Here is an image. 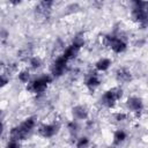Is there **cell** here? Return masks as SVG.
I'll list each match as a JSON object with an SVG mask.
<instances>
[{"label":"cell","mask_w":148,"mask_h":148,"mask_svg":"<svg viewBox=\"0 0 148 148\" xmlns=\"http://www.w3.org/2000/svg\"><path fill=\"white\" fill-rule=\"evenodd\" d=\"M123 96V90L118 87L112 88L108 91H105L101 98V102L106 108H113L117 103V101Z\"/></svg>","instance_id":"cell-1"},{"label":"cell","mask_w":148,"mask_h":148,"mask_svg":"<svg viewBox=\"0 0 148 148\" xmlns=\"http://www.w3.org/2000/svg\"><path fill=\"white\" fill-rule=\"evenodd\" d=\"M51 76L50 75H43V76H39L38 79L31 81L28 86V89L35 94H42L46 90L49 83L51 82Z\"/></svg>","instance_id":"cell-2"},{"label":"cell","mask_w":148,"mask_h":148,"mask_svg":"<svg viewBox=\"0 0 148 148\" xmlns=\"http://www.w3.org/2000/svg\"><path fill=\"white\" fill-rule=\"evenodd\" d=\"M104 44L106 46H109L116 53H123L127 47L126 43L121 38L116 37V36H105L104 37Z\"/></svg>","instance_id":"cell-3"},{"label":"cell","mask_w":148,"mask_h":148,"mask_svg":"<svg viewBox=\"0 0 148 148\" xmlns=\"http://www.w3.org/2000/svg\"><path fill=\"white\" fill-rule=\"evenodd\" d=\"M67 62H68V59H66L64 56H60L58 57L54 62L52 64V67H51V73L53 76H60L64 74V72L66 71V67H67Z\"/></svg>","instance_id":"cell-4"},{"label":"cell","mask_w":148,"mask_h":148,"mask_svg":"<svg viewBox=\"0 0 148 148\" xmlns=\"http://www.w3.org/2000/svg\"><path fill=\"white\" fill-rule=\"evenodd\" d=\"M59 131V125L57 124H47V125H42L38 130L39 134L44 138H52L56 135Z\"/></svg>","instance_id":"cell-5"},{"label":"cell","mask_w":148,"mask_h":148,"mask_svg":"<svg viewBox=\"0 0 148 148\" xmlns=\"http://www.w3.org/2000/svg\"><path fill=\"white\" fill-rule=\"evenodd\" d=\"M132 15H133V18L136 22H139L140 24L145 25L147 23V10H146V8L134 7L133 8V12H132Z\"/></svg>","instance_id":"cell-6"},{"label":"cell","mask_w":148,"mask_h":148,"mask_svg":"<svg viewBox=\"0 0 148 148\" xmlns=\"http://www.w3.org/2000/svg\"><path fill=\"white\" fill-rule=\"evenodd\" d=\"M127 106L130 110L134 111V112H140L143 109V103L142 99L136 97V96H132L127 99Z\"/></svg>","instance_id":"cell-7"},{"label":"cell","mask_w":148,"mask_h":148,"mask_svg":"<svg viewBox=\"0 0 148 148\" xmlns=\"http://www.w3.org/2000/svg\"><path fill=\"white\" fill-rule=\"evenodd\" d=\"M80 49H81V45H79V44H76V43L73 42V43L65 50V52L62 53V56H64L66 59H68V61H69L71 59H73V58L76 57V54L79 53Z\"/></svg>","instance_id":"cell-8"},{"label":"cell","mask_w":148,"mask_h":148,"mask_svg":"<svg viewBox=\"0 0 148 148\" xmlns=\"http://www.w3.org/2000/svg\"><path fill=\"white\" fill-rule=\"evenodd\" d=\"M18 127H20V130H21L25 135H28V134L32 131V128L35 127V118H34V117L27 118L23 123H21V124L18 125Z\"/></svg>","instance_id":"cell-9"},{"label":"cell","mask_w":148,"mask_h":148,"mask_svg":"<svg viewBox=\"0 0 148 148\" xmlns=\"http://www.w3.org/2000/svg\"><path fill=\"white\" fill-rule=\"evenodd\" d=\"M72 113H73V117L77 120H83L88 117V111L84 106L82 105H76L72 109Z\"/></svg>","instance_id":"cell-10"},{"label":"cell","mask_w":148,"mask_h":148,"mask_svg":"<svg viewBox=\"0 0 148 148\" xmlns=\"http://www.w3.org/2000/svg\"><path fill=\"white\" fill-rule=\"evenodd\" d=\"M99 83H101V81H99V79L97 77L96 74H90V75H88L87 79H86V86H87L90 90H94L95 88H97V87L99 86Z\"/></svg>","instance_id":"cell-11"},{"label":"cell","mask_w":148,"mask_h":148,"mask_svg":"<svg viewBox=\"0 0 148 148\" xmlns=\"http://www.w3.org/2000/svg\"><path fill=\"white\" fill-rule=\"evenodd\" d=\"M111 65V60L108 59V58H102L99 59L97 62H96V68L97 71H101V72H104L106 71Z\"/></svg>","instance_id":"cell-12"},{"label":"cell","mask_w":148,"mask_h":148,"mask_svg":"<svg viewBox=\"0 0 148 148\" xmlns=\"http://www.w3.org/2000/svg\"><path fill=\"white\" fill-rule=\"evenodd\" d=\"M117 79L118 81H121V82H126V81H130L131 80V73L124 68L121 69H118L117 72Z\"/></svg>","instance_id":"cell-13"},{"label":"cell","mask_w":148,"mask_h":148,"mask_svg":"<svg viewBox=\"0 0 148 148\" xmlns=\"http://www.w3.org/2000/svg\"><path fill=\"white\" fill-rule=\"evenodd\" d=\"M53 2H54L53 0H40L38 10L42 12V13H46V12H49V10L52 8Z\"/></svg>","instance_id":"cell-14"},{"label":"cell","mask_w":148,"mask_h":148,"mask_svg":"<svg viewBox=\"0 0 148 148\" xmlns=\"http://www.w3.org/2000/svg\"><path fill=\"white\" fill-rule=\"evenodd\" d=\"M125 139H126V133L123 130H118L114 132V134H113V143L114 145L121 143Z\"/></svg>","instance_id":"cell-15"},{"label":"cell","mask_w":148,"mask_h":148,"mask_svg":"<svg viewBox=\"0 0 148 148\" xmlns=\"http://www.w3.org/2000/svg\"><path fill=\"white\" fill-rule=\"evenodd\" d=\"M29 77H30V74L28 71H22L20 74H18V80L23 83H27L29 81Z\"/></svg>","instance_id":"cell-16"},{"label":"cell","mask_w":148,"mask_h":148,"mask_svg":"<svg viewBox=\"0 0 148 148\" xmlns=\"http://www.w3.org/2000/svg\"><path fill=\"white\" fill-rule=\"evenodd\" d=\"M134 5V7L138 8H147V2L145 0H131Z\"/></svg>","instance_id":"cell-17"},{"label":"cell","mask_w":148,"mask_h":148,"mask_svg":"<svg viewBox=\"0 0 148 148\" xmlns=\"http://www.w3.org/2000/svg\"><path fill=\"white\" fill-rule=\"evenodd\" d=\"M30 65H31V67H32V68H38V67H40L42 61H40V59H39V58L34 57V58L30 60Z\"/></svg>","instance_id":"cell-18"},{"label":"cell","mask_w":148,"mask_h":148,"mask_svg":"<svg viewBox=\"0 0 148 148\" xmlns=\"http://www.w3.org/2000/svg\"><path fill=\"white\" fill-rule=\"evenodd\" d=\"M7 83H8V79L6 76H3L2 74H0V88L5 87Z\"/></svg>","instance_id":"cell-19"},{"label":"cell","mask_w":148,"mask_h":148,"mask_svg":"<svg viewBox=\"0 0 148 148\" xmlns=\"http://www.w3.org/2000/svg\"><path fill=\"white\" fill-rule=\"evenodd\" d=\"M87 143H88V139H87V138H82V139L77 142L76 146H77V147H81V146H86Z\"/></svg>","instance_id":"cell-20"},{"label":"cell","mask_w":148,"mask_h":148,"mask_svg":"<svg viewBox=\"0 0 148 148\" xmlns=\"http://www.w3.org/2000/svg\"><path fill=\"white\" fill-rule=\"evenodd\" d=\"M9 2L13 3V5H18V3L22 2V0H9Z\"/></svg>","instance_id":"cell-21"},{"label":"cell","mask_w":148,"mask_h":148,"mask_svg":"<svg viewBox=\"0 0 148 148\" xmlns=\"http://www.w3.org/2000/svg\"><path fill=\"white\" fill-rule=\"evenodd\" d=\"M126 118V114H118L117 116V120H123Z\"/></svg>","instance_id":"cell-22"},{"label":"cell","mask_w":148,"mask_h":148,"mask_svg":"<svg viewBox=\"0 0 148 148\" xmlns=\"http://www.w3.org/2000/svg\"><path fill=\"white\" fill-rule=\"evenodd\" d=\"M2 131H3V125H2V123H1V120H0V135H1Z\"/></svg>","instance_id":"cell-23"},{"label":"cell","mask_w":148,"mask_h":148,"mask_svg":"<svg viewBox=\"0 0 148 148\" xmlns=\"http://www.w3.org/2000/svg\"><path fill=\"white\" fill-rule=\"evenodd\" d=\"M0 116H1V109H0Z\"/></svg>","instance_id":"cell-24"}]
</instances>
